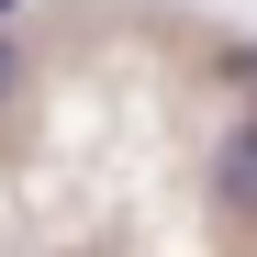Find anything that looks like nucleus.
<instances>
[{
  "label": "nucleus",
  "mask_w": 257,
  "mask_h": 257,
  "mask_svg": "<svg viewBox=\"0 0 257 257\" xmlns=\"http://www.w3.org/2000/svg\"><path fill=\"white\" fill-rule=\"evenodd\" d=\"M212 179H224V201H246V212H257V123H246V135H224Z\"/></svg>",
  "instance_id": "1"
},
{
  "label": "nucleus",
  "mask_w": 257,
  "mask_h": 257,
  "mask_svg": "<svg viewBox=\"0 0 257 257\" xmlns=\"http://www.w3.org/2000/svg\"><path fill=\"white\" fill-rule=\"evenodd\" d=\"M12 78H23V56H12V45H0V101H12Z\"/></svg>",
  "instance_id": "2"
}]
</instances>
